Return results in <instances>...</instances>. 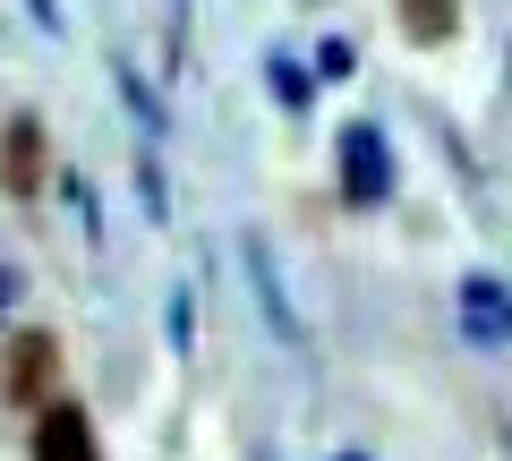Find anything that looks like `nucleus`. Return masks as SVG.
I'll return each instance as SVG.
<instances>
[{
    "instance_id": "1",
    "label": "nucleus",
    "mask_w": 512,
    "mask_h": 461,
    "mask_svg": "<svg viewBox=\"0 0 512 461\" xmlns=\"http://www.w3.org/2000/svg\"><path fill=\"white\" fill-rule=\"evenodd\" d=\"M52 376H60V342L43 325L9 333V351H0V402L9 410H43L52 402Z\"/></svg>"
},
{
    "instance_id": "2",
    "label": "nucleus",
    "mask_w": 512,
    "mask_h": 461,
    "mask_svg": "<svg viewBox=\"0 0 512 461\" xmlns=\"http://www.w3.org/2000/svg\"><path fill=\"white\" fill-rule=\"evenodd\" d=\"M43 180H52V137H43L35 111H18V120L0 129V188H9L18 205H35Z\"/></svg>"
},
{
    "instance_id": "3",
    "label": "nucleus",
    "mask_w": 512,
    "mask_h": 461,
    "mask_svg": "<svg viewBox=\"0 0 512 461\" xmlns=\"http://www.w3.org/2000/svg\"><path fill=\"white\" fill-rule=\"evenodd\" d=\"M342 197H350V205H384V197H393L384 137L367 129V120H350V129H342Z\"/></svg>"
},
{
    "instance_id": "4",
    "label": "nucleus",
    "mask_w": 512,
    "mask_h": 461,
    "mask_svg": "<svg viewBox=\"0 0 512 461\" xmlns=\"http://www.w3.org/2000/svg\"><path fill=\"white\" fill-rule=\"evenodd\" d=\"M35 461H94V427H86V410L43 402V419H35Z\"/></svg>"
},
{
    "instance_id": "5",
    "label": "nucleus",
    "mask_w": 512,
    "mask_h": 461,
    "mask_svg": "<svg viewBox=\"0 0 512 461\" xmlns=\"http://www.w3.org/2000/svg\"><path fill=\"white\" fill-rule=\"evenodd\" d=\"M393 9H402V35L427 43V52L461 35V0H393Z\"/></svg>"
},
{
    "instance_id": "6",
    "label": "nucleus",
    "mask_w": 512,
    "mask_h": 461,
    "mask_svg": "<svg viewBox=\"0 0 512 461\" xmlns=\"http://www.w3.org/2000/svg\"><path fill=\"white\" fill-rule=\"evenodd\" d=\"M461 299H470V325L487 333V342H495V333H512V308H504V299H495V282H487V274H478V282H470V291H461Z\"/></svg>"
}]
</instances>
